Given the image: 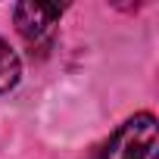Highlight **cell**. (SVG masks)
I'll list each match as a JSON object with an SVG mask.
<instances>
[{
    "label": "cell",
    "mask_w": 159,
    "mask_h": 159,
    "mask_svg": "<svg viewBox=\"0 0 159 159\" xmlns=\"http://www.w3.org/2000/svg\"><path fill=\"white\" fill-rule=\"evenodd\" d=\"M19 75H22V62H19L16 50L0 38V94H7L10 88H16Z\"/></svg>",
    "instance_id": "obj_3"
},
{
    "label": "cell",
    "mask_w": 159,
    "mask_h": 159,
    "mask_svg": "<svg viewBox=\"0 0 159 159\" xmlns=\"http://www.w3.org/2000/svg\"><path fill=\"white\" fill-rule=\"evenodd\" d=\"M94 159H156V119L153 112H137L128 119Z\"/></svg>",
    "instance_id": "obj_1"
},
{
    "label": "cell",
    "mask_w": 159,
    "mask_h": 159,
    "mask_svg": "<svg viewBox=\"0 0 159 159\" xmlns=\"http://www.w3.org/2000/svg\"><path fill=\"white\" fill-rule=\"evenodd\" d=\"M59 16H62V7L59 3H19L13 10L16 28L25 38V44L31 47V53L34 50L38 53H47L50 50Z\"/></svg>",
    "instance_id": "obj_2"
}]
</instances>
